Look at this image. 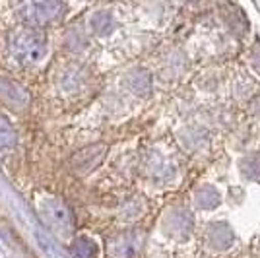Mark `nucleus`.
<instances>
[{"mask_svg":"<svg viewBox=\"0 0 260 258\" xmlns=\"http://www.w3.org/2000/svg\"><path fill=\"white\" fill-rule=\"evenodd\" d=\"M10 51L20 64H33L43 56L45 41L35 29H22L12 35Z\"/></svg>","mask_w":260,"mask_h":258,"instance_id":"nucleus-1","label":"nucleus"},{"mask_svg":"<svg viewBox=\"0 0 260 258\" xmlns=\"http://www.w3.org/2000/svg\"><path fill=\"white\" fill-rule=\"evenodd\" d=\"M0 97L12 105V107H25L27 103V93L22 86H18L16 82H12L8 78H2L0 80Z\"/></svg>","mask_w":260,"mask_h":258,"instance_id":"nucleus-2","label":"nucleus"},{"mask_svg":"<svg viewBox=\"0 0 260 258\" xmlns=\"http://www.w3.org/2000/svg\"><path fill=\"white\" fill-rule=\"evenodd\" d=\"M16 140V134L12 130L10 122L4 117H0V148H10Z\"/></svg>","mask_w":260,"mask_h":258,"instance_id":"nucleus-3","label":"nucleus"}]
</instances>
